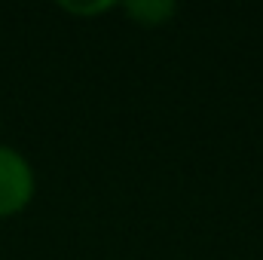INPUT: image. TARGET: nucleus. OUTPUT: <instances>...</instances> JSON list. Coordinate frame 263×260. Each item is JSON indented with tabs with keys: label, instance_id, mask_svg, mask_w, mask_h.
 I'll return each instance as SVG.
<instances>
[{
	"label": "nucleus",
	"instance_id": "obj_1",
	"mask_svg": "<svg viewBox=\"0 0 263 260\" xmlns=\"http://www.w3.org/2000/svg\"><path fill=\"white\" fill-rule=\"evenodd\" d=\"M37 193L31 162L9 144H0V220L22 214Z\"/></svg>",
	"mask_w": 263,
	"mask_h": 260
},
{
	"label": "nucleus",
	"instance_id": "obj_2",
	"mask_svg": "<svg viewBox=\"0 0 263 260\" xmlns=\"http://www.w3.org/2000/svg\"><path fill=\"white\" fill-rule=\"evenodd\" d=\"M126 12H129L138 25L156 28V25H162L165 18H172V15L178 12V6H175V3H150V0H144V3H126Z\"/></svg>",
	"mask_w": 263,
	"mask_h": 260
},
{
	"label": "nucleus",
	"instance_id": "obj_3",
	"mask_svg": "<svg viewBox=\"0 0 263 260\" xmlns=\"http://www.w3.org/2000/svg\"><path fill=\"white\" fill-rule=\"evenodd\" d=\"M62 9L70 12V15H98V12H107L114 9V3H62Z\"/></svg>",
	"mask_w": 263,
	"mask_h": 260
}]
</instances>
